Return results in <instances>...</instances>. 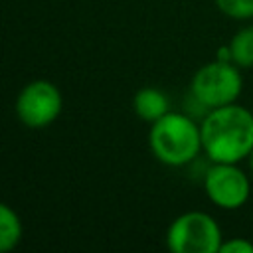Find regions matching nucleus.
<instances>
[{
	"instance_id": "obj_1",
	"label": "nucleus",
	"mask_w": 253,
	"mask_h": 253,
	"mask_svg": "<svg viewBox=\"0 0 253 253\" xmlns=\"http://www.w3.org/2000/svg\"><path fill=\"white\" fill-rule=\"evenodd\" d=\"M200 130L202 152L210 162L239 164L253 148V111L237 103L210 109Z\"/></svg>"
},
{
	"instance_id": "obj_2",
	"label": "nucleus",
	"mask_w": 253,
	"mask_h": 253,
	"mask_svg": "<svg viewBox=\"0 0 253 253\" xmlns=\"http://www.w3.org/2000/svg\"><path fill=\"white\" fill-rule=\"evenodd\" d=\"M148 144L154 158L166 166H188L202 154L200 123L188 113L168 111L152 123Z\"/></svg>"
},
{
	"instance_id": "obj_3",
	"label": "nucleus",
	"mask_w": 253,
	"mask_h": 253,
	"mask_svg": "<svg viewBox=\"0 0 253 253\" xmlns=\"http://www.w3.org/2000/svg\"><path fill=\"white\" fill-rule=\"evenodd\" d=\"M223 235L213 215L184 211L166 229V247L172 253H219Z\"/></svg>"
},
{
	"instance_id": "obj_4",
	"label": "nucleus",
	"mask_w": 253,
	"mask_h": 253,
	"mask_svg": "<svg viewBox=\"0 0 253 253\" xmlns=\"http://www.w3.org/2000/svg\"><path fill=\"white\" fill-rule=\"evenodd\" d=\"M241 91H243L241 67H237L231 61H219V59H213L198 67L190 83V93L208 109L237 103Z\"/></svg>"
},
{
	"instance_id": "obj_5",
	"label": "nucleus",
	"mask_w": 253,
	"mask_h": 253,
	"mask_svg": "<svg viewBox=\"0 0 253 253\" xmlns=\"http://www.w3.org/2000/svg\"><path fill=\"white\" fill-rule=\"evenodd\" d=\"M202 182L208 200L221 210H239L251 196L249 176L233 162H210Z\"/></svg>"
},
{
	"instance_id": "obj_6",
	"label": "nucleus",
	"mask_w": 253,
	"mask_h": 253,
	"mask_svg": "<svg viewBox=\"0 0 253 253\" xmlns=\"http://www.w3.org/2000/svg\"><path fill=\"white\" fill-rule=\"evenodd\" d=\"M63 109L59 89L45 79L28 83L16 97V115L30 128H43L51 125Z\"/></svg>"
},
{
	"instance_id": "obj_7",
	"label": "nucleus",
	"mask_w": 253,
	"mask_h": 253,
	"mask_svg": "<svg viewBox=\"0 0 253 253\" xmlns=\"http://www.w3.org/2000/svg\"><path fill=\"white\" fill-rule=\"evenodd\" d=\"M132 109L138 119L152 125L154 121H158L160 117H164L170 111V101L164 91H160L156 87H142L134 93Z\"/></svg>"
},
{
	"instance_id": "obj_8",
	"label": "nucleus",
	"mask_w": 253,
	"mask_h": 253,
	"mask_svg": "<svg viewBox=\"0 0 253 253\" xmlns=\"http://www.w3.org/2000/svg\"><path fill=\"white\" fill-rule=\"evenodd\" d=\"M22 239L20 215L4 202H0V253L14 249Z\"/></svg>"
},
{
	"instance_id": "obj_9",
	"label": "nucleus",
	"mask_w": 253,
	"mask_h": 253,
	"mask_svg": "<svg viewBox=\"0 0 253 253\" xmlns=\"http://www.w3.org/2000/svg\"><path fill=\"white\" fill-rule=\"evenodd\" d=\"M227 45L231 51V61L237 67H241V69L253 67V26L239 28Z\"/></svg>"
},
{
	"instance_id": "obj_10",
	"label": "nucleus",
	"mask_w": 253,
	"mask_h": 253,
	"mask_svg": "<svg viewBox=\"0 0 253 253\" xmlns=\"http://www.w3.org/2000/svg\"><path fill=\"white\" fill-rule=\"evenodd\" d=\"M213 4L223 16L231 20H253V0H213Z\"/></svg>"
},
{
	"instance_id": "obj_11",
	"label": "nucleus",
	"mask_w": 253,
	"mask_h": 253,
	"mask_svg": "<svg viewBox=\"0 0 253 253\" xmlns=\"http://www.w3.org/2000/svg\"><path fill=\"white\" fill-rule=\"evenodd\" d=\"M219 253H253V243L245 237H231L223 239Z\"/></svg>"
},
{
	"instance_id": "obj_12",
	"label": "nucleus",
	"mask_w": 253,
	"mask_h": 253,
	"mask_svg": "<svg viewBox=\"0 0 253 253\" xmlns=\"http://www.w3.org/2000/svg\"><path fill=\"white\" fill-rule=\"evenodd\" d=\"M215 59H219V61H231L229 45H221V47L217 49V53H215ZM231 63H233V61H231Z\"/></svg>"
},
{
	"instance_id": "obj_13",
	"label": "nucleus",
	"mask_w": 253,
	"mask_h": 253,
	"mask_svg": "<svg viewBox=\"0 0 253 253\" xmlns=\"http://www.w3.org/2000/svg\"><path fill=\"white\" fill-rule=\"evenodd\" d=\"M247 164H249V170H251V174H253V148H251V152H249V156H247Z\"/></svg>"
},
{
	"instance_id": "obj_14",
	"label": "nucleus",
	"mask_w": 253,
	"mask_h": 253,
	"mask_svg": "<svg viewBox=\"0 0 253 253\" xmlns=\"http://www.w3.org/2000/svg\"><path fill=\"white\" fill-rule=\"evenodd\" d=\"M251 111H253V107H251Z\"/></svg>"
}]
</instances>
